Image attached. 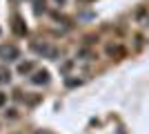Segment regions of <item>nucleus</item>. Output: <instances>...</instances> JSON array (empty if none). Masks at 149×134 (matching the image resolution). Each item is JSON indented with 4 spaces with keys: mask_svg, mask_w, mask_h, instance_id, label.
I'll return each instance as SVG.
<instances>
[{
    "mask_svg": "<svg viewBox=\"0 0 149 134\" xmlns=\"http://www.w3.org/2000/svg\"><path fill=\"white\" fill-rule=\"evenodd\" d=\"M0 56H2V60H18L20 51L16 49L13 45H2V47H0Z\"/></svg>",
    "mask_w": 149,
    "mask_h": 134,
    "instance_id": "f257e3e1",
    "label": "nucleus"
},
{
    "mask_svg": "<svg viewBox=\"0 0 149 134\" xmlns=\"http://www.w3.org/2000/svg\"><path fill=\"white\" fill-rule=\"evenodd\" d=\"M29 83L31 85H47V83H49V72H47V69H36L33 74H31Z\"/></svg>",
    "mask_w": 149,
    "mask_h": 134,
    "instance_id": "f03ea898",
    "label": "nucleus"
},
{
    "mask_svg": "<svg viewBox=\"0 0 149 134\" xmlns=\"http://www.w3.org/2000/svg\"><path fill=\"white\" fill-rule=\"evenodd\" d=\"M33 69H36V63H33V60H27V63H20L18 65V72H20V74H25V76H27V74H31Z\"/></svg>",
    "mask_w": 149,
    "mask_h": 134,
    "instance_id": "7ed1b4c3",
    "label": "nucleus"
},
{
    "mask_svg": "<svg viewBox=\"0 0 149 134\" xmlns=\"http://www.w3.org/2000/svg\"><path fill=\"white\" fill-rule=\"evenodd\" d=\"M11 81V72L5 69V67H0V85H7Z\"/></svg>",
    "mask_w": 149,
    "mask_h": 134,
    "instance_id": "20e7f679",
    "label": "nucleus"
},
{
    "mask_svg": "<svg viewBox=\"0 0 149 134\" xmlns=\"http://www.w3.org/2000/svg\"><path fill=\"white\" fill-rule=\"evenodd\" d=\"M5 119L16 121V119H18V109H16V107H7V109H5Z\"/></svg>",
    "mask_w": 149,
    "mask_h": 134,
    "instance_id": "39448f33",
    "label": "nucleus"
},
{
    "mask_svg": "<svg viewBox=\"0 0 149 134\" xmlns=\"http://www.w3.org/2000/svg\"><path fill=\"white\" fill-rule=\"evenodd\" d=\"M5 103H7V94H5V92H0V107H2Z\"/></svg>",
    "mask_w": 149,
    "mask_h": 134,
    "instance_id": "423d86ee",
    "label": "nucleus"
},
{
    "mask_svg": "<svg viewBox=\"0 0 149 134\" xmlns=\"http://www.w3.org/2000/svg\"><path fill=\"white\" fill-rule=\"evenodd\" d=\"M71 65H74V60H67V63L62 65V72H67V69H71Z\"/></svg>",
    "mask_w": 149,
    "mask_h": 134,
    "instance_id": "0eeeda50",
    "label": "nucleus"
},
{
    "mask_svg": "<svg viewBox=\"0 0 149 134\" xmlns=\"http://www.w3.org/2000/svg\"><path fill=\"white\" fill-rule=\"evenodd\" d=\"M58 2H65V0H58Z\"/></svg>",
    "mask_w": 149,
    "mask_h": 134,
    "instance_id": "6e6552de",
    "label": "nucleus"
}]
</instances>
